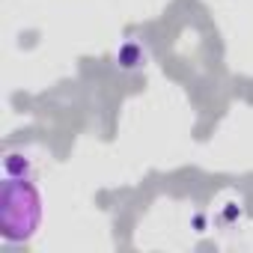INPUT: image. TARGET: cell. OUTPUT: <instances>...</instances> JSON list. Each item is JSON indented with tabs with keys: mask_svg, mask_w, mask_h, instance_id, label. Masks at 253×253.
Masks as SVG:
<instances>
[]
</instances>
